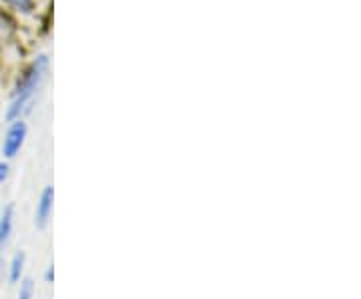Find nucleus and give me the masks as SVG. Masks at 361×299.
<instances>
[{"label": "nucleus", "instance_id": "f257e3e1", "mask_svg": "<svg viewBox=\"0 0 361 299\" xmlns=\"http://www.w3.org/2000/svg\"><path fill=\"white\" fill-rule=\"evenodd\" d=\"M47 71H49V59L44 54H40L39 59L26 68V73L16 85L13 103H11V109L6 113V117L11 121H16V118H20V115H25L26 111H30V104L35 101V94L39 92Z\"/></svg>", "mask_w": 361, "mask_h": 299}, {"label": "nucleus", "instance_id": "f03ea898", "mask_svg": "<svg viewBox=\"0 0 361 299\" xmlns=\"http://www.w3.org/2000/svg\"><path fill=\"white\" fill-rule=\"evenodd\" d=\"M25 139L26 123L23 118H16V121H13V125L8 127V130H6V137H4V143H2V153H4V157H8V159L16 157V153L25 145Z\"/></svg>", "mask_w": 361, "mask_h": 299}, {"label": "nucleus", "instance_id": "7ed1b4c3", "mask_svg": "<svg viewBox=\"0 0 361 299\" xmlns=\"http://www.w3.org/2000/svg\"><path fill=\"white\" fill-rule=\"evenodd\" d=\"M52 205H54V189L51 185L42 189L39 203H37V213H35V225L39 229H47V225L52 217Z\"/></svg>", "mask_w": 361, "mask_h": 299}, {"label": "nucleus", "instance_id": "20e7f679", "mask_svg": "<svg viewBox=\"0 0 361 299\" xmlns=\"http://www.w3.org/2000/svg\"><path fill=\"white\" fill-rule=\"evenodd\" d=\"M13 219H14V207L8 205V207L2 211L0 215V248L8 243L11 239V233H13Z\"/></svg>", "mask_w": 361, "mask_h": 299}, {"label": "nucleus", "instance_id": "39448f33", "mask_svg": "<svg viewBox=\"0 0 361 299\" xmlns=\"http://www.w3.org/2000/svg\"><path fill=\"white\" fill-rule=\"evenodd\" d=\"M25 263H26L25 251H16V253H14L13 261H11V274H8L11 283H18V281H20L23 271H25Z\"/></svg>", "mask_w": 361, "mask_h": 299}, {"label": "nucleus", "instance_id": "423d86ee", "mask_svg": "<svg viewBox=\"0 0 361 299\" xmlns=\"http://www.w3.org/2000/svg\"><path fill=\"white\" fill-rule=\"evenodd\" d=\"M35 298V281L30 277H26L20 281V289H18V299H32Z\"/></svg>", "mask_w": 361, "mask_h": 299}, {"label": "nucleus", "instance_id": "0eeeda50", "mask_svg": "<svg viewBox=\"0 0 361 299\" xmlns=\"http://www.w3.org/2000/svg\"><path fill=\"white\" fill-rule=\"evenodd\" d=\"M6 2L16 6V8H20V11H26L30 6V0H6Z\"/></svg>", "mask_w": 361, "mask_h": 299}, {"label": "nucleus", "instance_id": "6e6552de", "mask_svg": "<svg viewBox=\"0 0 361 299\" xmlns=\"http://www.w3.org/2000/svg\"><path fill=\"white\" fill-rule=\"evenodd\" d=\"M6 179H8V165L0 163V183H4Z\"/></svg>", "mask_w": 361, "mask_h": 299}, {"label": "nucleus", "instance_id": "1a4fd4ad", "mask_svg": "<svg viewBox=\"0 0 361 299\" xmlns=\"http://www.w3.org/2000/svg\"><path fill=\"white\" fill-rule=\"evenodd\" d=\"M44 281H47V283H52V281H54V265H49V269H47V274H44Z\"/></svg>", "mask_w": 361, "mask_h": 299}]
</instances>
